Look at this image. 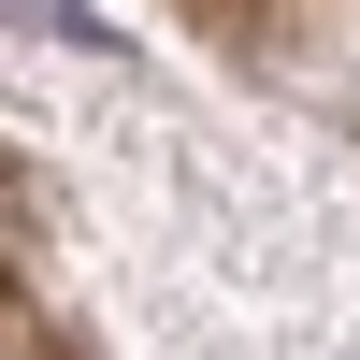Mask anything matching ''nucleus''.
<instances>
[{"label": "nucleus", "mask_w": 360, "mask_h": 360, "mask_svg": "<svg viewBox=\"0 0 360 360\" xmlns=\"http://www.w3.org/2000/svg\"><path fill=\"white\" fill-rule=\"evenodd\" d=\"M15 29H44V44H101V15H72V0H0Z\"/></svg>", "instance_id": "1"}]
</instances>
